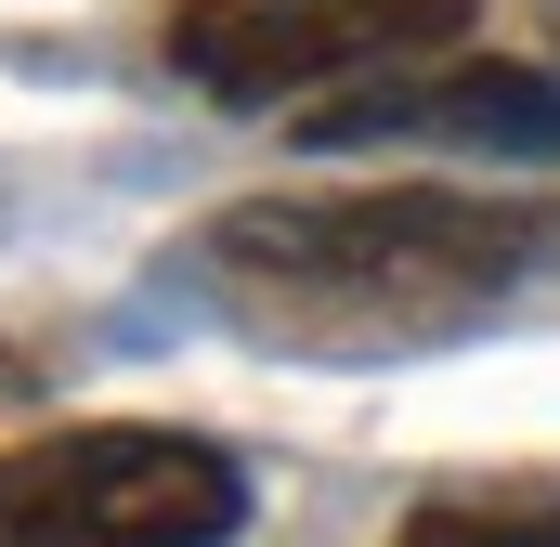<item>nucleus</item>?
Segmentation results:
<instances>
[{"instance_id": "obj_1", "label": "nucleus", "mask_w": 560, "mask_h": 547, "mask_svg": "<svg viewBox=\"0 0 560 547\" xmlns=\"http://www.w3.org/2000/svg\"><path fill=\"white\" fill-rule=\"evenodd\" d=\"M535 261V222L456 183H339V196H235L183 235V287L313 365H392L469 339Z\"/></svg>"}, {"instance_id": "obj_2", "label": "nucleus", "mask_w": 560, "mask_h": 547, "mask_svg": "<svg viewBox=\"0 0 560 547\" xmlns=\"http://www.w3.org/2000/svg\"><path fill=\"white\" fill-rule=\"evenodd\" d=\"M248 469L196 430H52L0 456V547H235Z\"/></svg>"}, {"instance_id": "obj_3", "label": "nucleus", "mask_w": 560, "mask_h": 547, "mask_svg": "<svg viewBox=\"0 0 560 547\" xmlns=\"http://www.w3.org/2000/svg\"><path fill=\"white\" fill-rule=\"evenodd\" d=\"M456 26L469 0H183L156 39H170V79H196L209 105H326V79Z\"/></svg>"}, {"instance_id": "obj_4", "label": "nucleus", "mask_w": 560, "mask_h": 547, "mask_svg": "<svg viewBox=\"0 0 560 547\" xmlns=\"http://www.w3.org/2000/svg\"><path fill=\"white\" fill-rule=\"evenodd\" d=\"M300 143H495V156H560V79L456 53L430 79H365V92L300 105Z\"/></svg>"}, {"instance_id": "obj_5", "label": "nucleus", "mask_w": 560, "mask_h": 547, "mask_svg": "<svg viewBox=\"0 0 560 547\" xmlns=\"http://www.w3.org/2000/svg\"><path fill=\"white\" fill-rule=\"evenodd\" d=\"M392 547H560V496H430Z\"/></svg>"}]
</instances>
